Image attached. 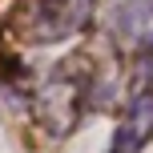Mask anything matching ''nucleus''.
I'll list each match as a JSON object with an SVG mask.
<instances>
[{
  "label": "nucleus",
  "instance_id": "1",
  "mask_svg": "<svg viewBox=\"0 0 153 153\" xmlns=\"http://www.w3.org/2000/svg\"><path fill=\"white\" fill-rule=\"evenodd\" d=\"M89 81H93L89 69H85L81 61H73V65H65V69H56L36 89V117L56 133V137L69 133L73 125L81 121L85 105H89V93H93Z\"/></svg>",
  "mask_w": 153,
  "mask_h": 153
},
{
  "label": "nucleus",
  "instance_id": "2",
  "mask_svg": "<svg viewBox=\"0 0 153 153\" xmlns=\"http://www.w3.org/2000/svg\"><path fill=\"white\" fill-rule=\"evenodd\" d=\"M93 20V0H28L24 4V36L36 45L73 40Z\"/></svg>",
  "mask_w": 153,
  "mask_h": 153
},
{
  "label": "nucleus",
  "instance_id": "3",
  "mask_svg": "<svg viewBox=\"0 0 153 153\" xmlns=\"http://www.w3.org/2000/svg\"><path fill=\"white\" fill-rule=\"evenodd\" d=\"M109 36L133 56L153 53V0H121L109 16Z\"/></svg>",
  "mask_w": 153,
  "mask_h": 153
},
{
  "label": "nucleus",
  "instance_id": "4",
  "mask_svg": "<svg viewBox=\"0 0 153 153\" xmlns=\"http://www.w3.org/2000/svg\"><path fill=\"white\" fill-rule=\"evenodd\" d=\"M149 137H153V89H141L125 109L109 153H141L149 145Z\"/></svg>",
  "mask_w": 153,
  "mask_h": 153
}]
</instances>
